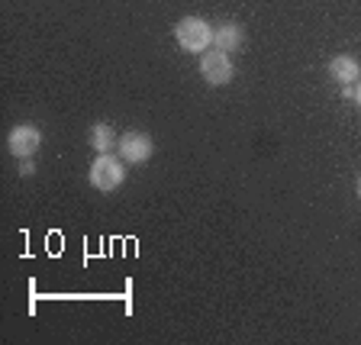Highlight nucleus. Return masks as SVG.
<instances>
[{"label":"nucleus","mask_w":361,"mask_h":345,"mask_svg":"<svg viewBox=\"0 0 361 345\" xmlns=\"http://www.w3.org/2000/svg\"><path fill=\"white\" fill-rule=\"evenodd\" d=\"M355 100H358V107H361V78H358V87H355Z\"/></svg>","instance_id":"obj_10"},{"label":"nucleus","mask_w":361,"mask_h":345,"mask_svg":"<svg viewBox=\"0 0 361 345\" xmlns=\"http://www.w3.org/2000/svg\"><path fill=\"white\" fill-rule=\"evenodd\" d=\"M358 197H361V178H358Z\"/></svg>","instance_id":"obj_11"},{"label":"nucleus","mask_w":361,"mask_h":345,"mask_svg":"<svg viewBox=\"0 0 361 345\" xmlns=\"http://www.w3.org/2000/svg\"><path fill=\"white\" fill-rule=\"evenodd\" d=\"M174 39H178V45L184 52H207L213 42V30L210 23L200 20V16H184L174 26Z\"/></svg>","instance_id":"obj_1"},{"label":"nucleus","mask_w":361,"mask_h":345,"mask_svg":"<svg viewBox=\"0 0 361 345\" xmlns=\"http://www.w3.org/2000/svg\"><path fill=\"white\" fill-rule=\"evenodd\" d=\"M200 75L207 84H213V87H223V84L233 81L235 68H233V59H229V52H203L200 55Z\"/></svg>","instance_id":"obj_3"},{"label":"nucleus","mask_w":361,"mask_h":345,"mask_svg":"<svg viewBox=\"0 0 361 345\" xmlns=\"http://www.w3.org/2000/svg\"><path fill=\"white\" fill-rule=\"evenodd\" d=\"M329 78L338 84H345V87H352V84L361 78L358 59H352V55H336V59L329 61Z\"/></svg>","instance_id":"obj_6"},{"label":"nucleus","mask_w":361,"mask_h":345,"mask_svg":"<svg viewBox=\"0 0 361 345\" xmlns=\"http://www.w3.org/2000/svg\"><path fill=\"white\" fill-rule=\"evenodd\" d=\"M39 145H42V133H39L32 123H20V126H13L7 135V149H10V155H16V158H32L39 152Z\"/></svg>","instance_id":"obj_4"},{"label":"nucleus","mask_w":361,"mask_h":345,"mask_svg":"<svg viewBox=\"0 0 361 345\" xmlns=\"http://www.w3.org/2000/svg\"><path fill=\"white\" fill-rule=\"evenodd\" d=\"M242 26L239 23H219L216 30H213V45H216L219 52H235L242 45Z\"/></svg>","instance_id":"obj_7"},{"label":"nucleus","mask_w":361,"mask_h":345,"mask_svg":"<svg viewBox=\"0 0 361 345\" xmlns=\"http://www.w3.org/2000/svg\"><path fill=\"white\" fill-rule=\"evenodd\" d=\"M116 143H120V139H116L113 126H106V123H94V126H90V149L94 152H110Z\"/></svg>","instance_id":"obj_8"},{"label":"nucleus","mask_w":361,"mask_h":345,"mask_svg":"<svg viewBox=\"0 0 361 345\" xmlns=\"http://www.w3.org/2000/svg\"><path fill=\"white\" fill-rule=\"evenodd\" d=\"M32 171H36V165H32V158H20V174H26V178H30Z\"/></svg>","instance_id":"obj_9"},{"label":"nucleus","mask_w":361,"mask_h":345,"mask_svg":"<svg viewBox=\"0 0 361 345\" xmlns=\"http://www.w3.org/2000/svg\"><path fill=\"white\" fill-rule=\"evenodd\" d=\"M90 184L100 190V194H110V190H116L126 181V168H123V162L116 155H110V152H100L97 158H94V165H90Z\"/></svg>","instance_id":"obj_2"},{"label":"nucleus","mask_w":361,"mask_h":345,"mask_svg":"<svg viewBox=\"0 0 361 345\" xmlns=\"http://www.w3.org/2000/svg\"><path fill=\"white\" fill-rule=\"evenodd\" d=\"M116 149H120L123 162H129V165H145L152 158V152H155V143H152L149 133H126V135H120Z\"/></svg>","instance_id":"obj_5"}]
</instances>
